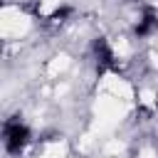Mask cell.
Wrapping results in <instances>:
<instances>
[{
	"label": "cell",
	"mask_w": 158,
	"mask_h": 158,
	"mask_svg": "<svg viewBox=\"0 0 158 158\" xmlns=\"http://www.w3.org/2000/svg\"><path fill=\"white\" fill-rule=\"evenodd\" d=\"M30 143H32V128L20 116H10L2 121V148L10 158L22 156Z\"/></svg>",
	"instance_id": "1"
},
{
	"label": "cell",
	"mask_w": 158,
	"mask_h": 158,
	"mask_svg": "<svg viewBox=\"0 0 158 158\" xmlns=\"http://www.w3.org/2000/svg\"><path fill=\"white\" fill-rule=\"evenodd\" d=\"M89 54H91V62H94V69H96L99 77H104V74H118V72H121L116 49L111 47V42H109L104 35H99V37L91 40Z\"/></svg>",
	"instance_id": "2"
},
{
	"label": "cell",
	"mask_w": 158,
	"mask_h": 158,
	"mask_svg": "<svg viewBox=\"0 0 158 158\" xmlns=\"http://www.w3.org/2000/svg\"><path fill=\"white\" fill-rule=\"evenodd\" d=\"M156 32H158V10L153 5H143L133 22V35L138 40H146V37H153Z\"/></svg>",
	"instance_id": "3"
},
{
	"label": "cell",
	"mask_w": 158,
	"mask_h": 158,
	"mask_svg": "<svg viewBox=\"0 0 158 158\" xmlns=\"http://www.w3.org/2000/svg\"><path fill=\"white\" fill-rule=\"evenodd\" d=\"M121 2H131V0H121Z\"/></svg>",
	"instance_id": "5"
},
{
	"label": "cell",
	"mask_w": 158,
	"mask_h": 158,
	"mask_svg": "<svg viewBox=\"0 0 158 158\" xmlns=\"http://www.w3.org/2000/svg\"><path fill=\"white\" fill-rule=\"evenodd\" d=\"M72 15H74V5H67V2H64V5L54 7V10L44 17V22H47V25H52V27H59V25H64Z\"/></svg>",
	"instance_id": "4"
}]
</instances>
